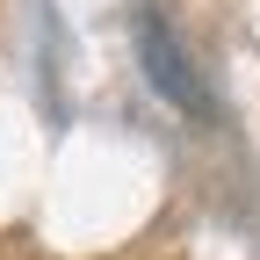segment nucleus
<instances>
[{"label": "nucleus", "instance_id": "nucleus-1", "mask_svg": "<svg viewBox=\"0 0 260 260\" xmlns=\"http://www.w3.org/2000/svg\"><path fill=\"white\" fill-rule=\"evenodd\" d=\"M145 65H152V80L167 87V94H174L181 109H195V116L210 109V102H203V87L188 80V58H181V51L167 44V29H159V22H145Z\"/></svg>", "mask_w": 260, "mask_h": 260}]
</instances>
